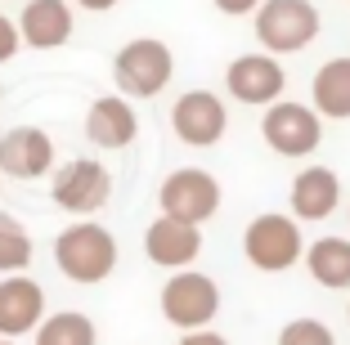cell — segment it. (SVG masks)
<instances>
[{
  "mask_svg": "<svg viewBox=\"0 0 350 345\" xmlns=\"http://www.w3.org/2000/svg\"><path fill=\"white\" fill-rule=\"evenodd\" d=\"M54 264L72 283H103L117 269V238L99 224H72L54 238Z\"/></svg>",
  "mask_w": 350,
  "mask_h": 345,
  "instance_id": "cell-1",
  "label": "cell"
},
{
  "mask_svg": "<svg viewBox=\"0 0 350 345\" xmlns=\"http://www.w3.org/2000/svg\"><path fill=\"white\" fill-rule=\"evenodd\" d=\"M319 36V10L310 0H260L256 10V41L274 54H297Z\"/></svg>",
  "mask_w": 350,
  "mask_h": 345,
  "instance_id": "cell-2",
  "label": "cell"
},
{
  "mask_svg": "<svg viewBox=\"0 0 350 345\" xmlns=\"http://www.w3.org/2000/svg\"><path fill=\"white\" fill-rule=\"evenodd\" d=\"M175 72V59L166 50V41H153V36H139V41H126L113 59V77L122 85V94L131 99H153Z\"/></svg>",
  "mask_w": 350,
  "mask_h": 345,
  "instance_id": "cell-3",
  "label": "cell"
},
{
  "mask_svg": "<svg viewBox=\"0 0 350 345\" xmlns=\"http://www.w3.org/2000/svg\"><path fill=\"white\" fill-rule=\"evenodd\" d=\"M157 202H162L166 220L198 229L202 220H211V215L220 211V184H216V175L198 171V166H185V171H171L162 180Z\"/></svg>",
  "mask_w": 350,
  "mask_h": 345,
  "instance_id": "cell-4",
  "label": "cell"
},
{
  "mask_svg": "<svg viewBox=\"0 0 350 345\" xmlns=\"http://www.w3.org/2000/svg\"><path fill=\"white\" fill-rule=\"evenodd\" d=\"M216 309H220V287H216V278L198 274V269H180L162 287L166 323L185 327V332H206V323L216 318Z\"/></svg>",
  "mask_w": 350,
  "mask_h": 345,
  "instance_id": "cell-5",
  "label": "cell"
},
{
  "mask_svg": "<svg viewBox=\"0 0 350 345\" xmlns=\"http://www.w3.org/2000/svg\"><path fill=\"white\" fill-rule=\"evenodd\" d=\"M243 251L256 269L265 274H283L288 264L301 260V229L292 215H256L247 224V234H243Z\"/></svg>",
  "mask_w": 350,
  "mask_h": 345,
  "instance_id": "cell-6",
  "label": "cell"
},
{
  "mask_svg": "<svg viewBox=\"0 0 350 345\" xmlns=\"http://www.w3.org/2000/svg\"><path fill=\"white\" fill-rule=\"evenodd\" d=\"M108 197H113V175L94 157H72L54 175V206L72 215H94Z\"/></svg>",
  "mask_w": 350,
  "mask_h": 345,
  "instance_id": "cell-7",
  "label": "cell"
},
{
  "mask_svg": "<svg viewBox=\"0 0 350 345\" xmlns=\"http://www.w3.org/2000/svg\"><path fill=\"white\" fill-rule=\"evenodd\" d=\"M260 135L283 157H310L323 139V122L306 103H269L265 122H260Z\"/></svg>",
  "mask_w": 350,
  "mask_h": 345,
  "instance_id": "cell-8",
  "label": "cell"
},
{
  "mask_svg": "<svg viewBox=\"0 0 350 345\" xmlns=\"http://www.w3.org/2000/svg\"><path fill=\"white\" fill-rule=\"evenodd\" d=\"M171 126L175 135L189 143V148H211V143L225 139L229 130V112H225V99L211 90H189L175 99L171 108Z\"/></svg>",
  "mask_w": 350,
  "mask_h": 345,
  "instance_id": "cell-9",
  "label": "cell"
},
{
  "mask_svg": "<svg viewBox=\"0 0 350 345\" xmlns=\"http://www.w3.org/2000/svg\"><path fill=\"white\" fill-rule=\"evenodd\" d=\"M54 166V139L36 126H14L0 135V175L10 180H41Z\"/></svg>",
  "mask_w": 350,
  "mask_h": 345,
  "instance_id": "cell-10",
  "label": "cell"
},
{
  "mask_svg": "<svg viewBox=\"0 0 350 345\" xmlns=\"http://www.w3.org/2000/svg\"><path fill=\"white\" fill-rule=\"evenodd\" d=\"M225 85H229V94H234L238 103L260 108V103H278V94H283L288 77H283L278 59H269V54H243V59L229 63Z\"/></svg>",
  "mask_w": 350,
  "mask_h": 345,
  "instance_id": "cell-11",
  "label": "cell"
},
{
  "mask_svg": "<svg viewBox=\"0 0 350 345\" xmlns=\"http://www.w3.org/2000/svg\"><path fill=\"white\" fill-rule=\"evenodd\" d=\"M41 318H45V292H41V283H31L27 274L0 278V341L36 332Z\"/></svg>",
  "mask_w": 350,
  "mask_h": 345,
  "instance_id": "cell-12",
  "label": "cell"
},
{
  "mask_svg": "<svg viewBox=\"0 0 350 345\" xmlns=\"http://www.w3.org/2000/svg\"><path fill=\"white\" fill-rule=\"evenodd\" d=\"M18 27V41H27L31 50H59L72 36V5L68 0H27Z\"/></svg>",
  "mask_w": 350,
  "mask_h": 345,
  "instance_id": "cell-13",
  "label": "cell"
},
{
  "mask_svg": "<svg viewBox=\"0 0 350 345\" xmlns=\"http://www.w3.org/2000/svg\"><path fill=\"white\" fill-rule=\"evenodd\" d=\"M85 135H90L94 148H126L139 135V117L122 94H103L85 112Z\"/></svg>",
  "mask_w": 350,
  "mask_h": 345,
  "instance_id": "cell-14",
  "label": "cell"
},
{
  "mask_svg": "<svg viewBox=\"0 0 350 345\" xmlns=\"http://www.w3.org/2000/svg\"><path fill=\"white\" fill-rule=\"evenodd\" d=\"M144 251H148V260L162 264V269H185V264H193L198 256H202V234L189 229V224H175V220H166V215H157V220L148 224V234H144Z\"/></svg>",
  "mask_w": 350,
  "mask_h": 345,
  "instance_id": "cell-15",
  "label": "cell"
},
{
  "mask_svg": "<svg viewBox=\"0 0 350 345\" xmlns=\"http://www.w3.org/2000/svg\"><path fill=\"white\" fill-rule=\"evenodd\" d=\"M341 202V184L337 171L328 166H306V171L292 180V215L297 220H328Z\"/></svg>",
  "mask_w": 350,
  "mask_h": 345,
  "instance_id": "cell-16",
  "label": "cell"
},
{
  "mask_svg": "<svg viewBox=\"0 0 350 345\" xmlns=\"http://www.w3.org/2000/svg\"><path fill=\"white\" fill-rule=\"evenodd\" d=\"M310 99H314V117L346 122L350 117V59H328L323 63V68L314 72Z\"/></svg>",
  "mask_w": 350,
  "mask_h": 345,
  "instance_id": "cell-17",
  "label": "cell"
},
{
  "mask_svg": "<svg viewBox=\"0 0 350 345\" xmlns=\"http://www.w3.org/2000/svg\"><path fill=\"white\" fill-rule=\"evenodd\" d=\"M306 269L319 287H332V292L350 287V243L346 238H319V243H310Z\"/></svg>",
  "mask_w": 350,
  "mask_h": 345,
  "instance_id": "cell-18",
  "label": "cell"
},
{
  "mask_svg": "<svg viewBox=\"0 0 350 345\" xmlns=\"http://www.w3.org/2000/svg\"><path fill=\"white\" fill-rule=\"evenodd\" d=\"M94 341H99L94 323L85 314H77V309L50 314V318H41V327H36V345H94Z\"/></svg>",
  "mask_w": 350,
  "mask_h": 345,
  "instance_id": "cell-19",
  "label": "cell"
},
{
  "mask_svg": "<svg viewBox=\"0 0 350 345\" xmlns=\"http://www.w3.org/2000/svg\"><path fill=\"white\" fill-rule=\"evenodd\" d=\"M31 264V234L18 215L0 211V274H23Z\"/></svg>",
  "mask_w": 350,
  "mask_h": 345,
  "instance_id": "cell-20",
  "label": "cell"
},
{
  "mask_svg": "<svg viewBox=\"0 0 350 345\" xmlns=\"http://www.w3.org/2000/svg\"><path fill=\"white\" fill-rule=\"evenodd\" d=\"M278 345H337V341H332L328 323H319V318H292L278 332Z\"/></svg>",
  "mask_w": 350,
  "mask_h": 345,
  "instance_id": "cell-21",
  "label": "cell"
},
{
  "mask_svg": "<svg viewBox=\"0 0 350 345\" xmlns=\"http://www.w3.org/2000/svg\"><path fill=\"white\" fill-rule=\"evenodd\" d=\"M18 27H14L10 18H5V14H0V63H10L14 54H18Z\"/></svg>",
  "mask_w": 350,
  "mask_h": 345,
  "instance_id": "cell-22",
  "label": "cell"
},
{
  "mask_svg": "<svg viewBox=\"0 0 350 345\" xmlns=\"http://www.w3.org/2000/svg\"><path fill=\"white\" fill-rule=\"evenodd\" d=\"M216 10H220V14H234V18H238V14H256L260 0H216Z\"/></svg>",
  "mask_w": 350,
  "mask_h": 345,
  "instance_id": "cell-23",
  "label": "cell"
},
{
  "mask_svg": "<svg viewBox=\"0 0 350 345\" xmlns=\"http://www.w3.org/2000/svg\"><path fill=\"white\" fill-rule=\"evenodd\" d=\"M175 345H229L220 332H193V336H180Z\"/></svg>",
  "mask_w": 350,
  "mask_h": 345,
  "instance_id": "cell-24",
  "label": "cell"
},
{
  "mask_svg": "<svg viewBox=\"0 0 350 345\" xmlns=\"http://www.w3.org/2000/svg\"><path fill=\"white\" fill-rule=\"evenodd\" d=\"M77 5H81V10H90V14H103V10H113L117 0H77Z\"/></svg>",
  "mask_w": 350,
  "mask_h": 345,
  "instance_id": "cell-25",
  "label": "cell"
},
{
  "mask_svg": "<svg viewBox=\"0 0 350 345\" xmlns=\"http://www.w3.org/2000/svg\"><path fill=\"white\" fill-rule=\"evenodd\" d=\"M0 345H14V341H0Z\"/></svg>",
  "mask_w": 350,
  "mask_h": 345,
  "instance_id": "cell-26",
  "label": "cell"
}]
</instances>
